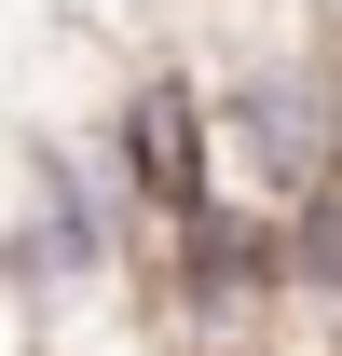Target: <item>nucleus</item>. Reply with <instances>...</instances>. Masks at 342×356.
<instances>
[{
    "mask_svg": "<svg viewBox=\"0 0 342 356\" xmlns=\"http://www.w3.org/2000/svg\"><path fill=\"white\" fill-rule=\"evenodd\" d=\"M206 55V165L233 206H301L315 178L342 165V28L315 0H274L247 14L233 42H192Z\"/></svg>",
    "mask_w": 342,
    "mask_h": 356,
    "instance_id": "nucleus-1",
    "label": "nucleus"
},
{
    "mask_svg": "<svg viewBox=\"0 0 342 356\" xmlns=\"http://www.w3.org/2000/svg\"><path fill=\"white\" fill-rule=\"evenodd\" d=\"M96 137H110V165H124L137 220L206 206V192H219V165H206V55H137Z\"/></svg>",
    "mask_w": 342,
    "mask_h": 356,
    "instance_id": "nucleus-2",
    "label": "nucleus"
}]
</instances>
